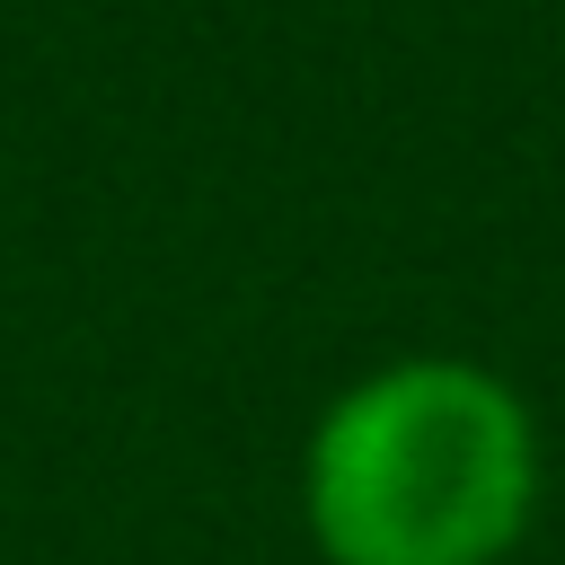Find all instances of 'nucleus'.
<instances>
[{"mask_svg": "<svg viewBox=\"0 0 565 565\" xmlns=\"http://www.w3.org/2000/svg\"><path fill=\"white\" fill-rule=\"evenodd\" d=\"M539 415L468 353L344 380L300 441V521L327 565H503L539 521Z\"/></svg>", "mask_w": 565, "mask_h": 565, "instance_id": "obj_1", "label": "nucleus"}]
</instances>
